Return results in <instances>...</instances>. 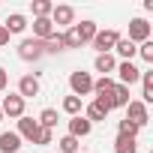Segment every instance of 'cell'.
Here are the masks:
<instances>
[{"mask_svg": "<svg viewBox=\"0 0 153 153\" xmlns=\"http://www.w3.org/2000/svg\"><path fill=\"white\" fill-rule=\"evenodd\" d=\"M18 57H21L24 63H36V60H42V57H45V48H42V42H39V39L27 36V39H21V42H18Z\"/></svg>", "mask_w": 153, "mask_h": 153, "instance_id": "6da1fadb", "label": "cell"}, {"mask_svg": "<svg viewBox=\"0 0 153 153\" xmlns=\"http://www.w3.org/2000/svg\"><path fill=\"white\" fill-rule=\"evenodd\" d=\"M69 90H72V96H87V93H93V75L90 72H72L69 75Z\"/></svg>", "mask_w": 153, "mask_h": 153, "instance_id": "7a4b0ae2", "label": "cell"}, {"mask_svg": "<svg viewBox=\"0 0 153 153\" xmlns=\"http://www.w3.org/2000/svg\"><path fill=\"white\" fill-rule=\"evenodd\" d=\"M117 39H120V33L117 30H96V36H93V48H96V54H111L114 51V45H117Z\"/></svg>", "mask_w": 153, "mask_h": 153, "instance_id": "3957f363", "label": "cell"}, {"mask_svg": "<svg viewBox=\"0 0 153 153\" xmlns=\"http://www.w3.org/2000/svg\"><path fill=\"white\" fill-rule=\"evenodd\" d=\"M126 120H129V123H135L138 129H141V126H147V123H150L147 105H144L141 99H129V105H126Z\"/></svg>", "mask_w": 153, "mask_h": 153, "instance_id": "277c9868", "label": "cell"}, {"mask_svg": "<svg viewBox=\"0 0 153 153\" xmlns=\"http://www.w3.org/2000/svg\"><path fill=\"white\" fill-rule=\"evenodd\" d=\"M24 99L18 96V93H9V96H3V102H0V111H3V117H12V120H18V117H24Z\"/></svg>", "mask_w": 153, "mask_h": 153, "instance_id": "5b68a950", "label": "cell"}, {"mask_svg": "<svg viewBox=\"0 0 153 153\" xmlns=\"http://www.w3.org/2000/svg\"><path fill=\"white\" fill-rule=\"evenodd\" d=\"M132 45H141V42H147L150 39V24H147V18H132L129 21V36H126Z\"/></svg>", "mask_w": 153, "mask_h": 153, "instance_id": "8992f818", "label": "cell"}, {"mask_svg": "<svg viewBox=\"0 0 153 153\" xmlns=\"http://www.w3.org/2000/svg\"><path fill=\"white\" fill-rule=\"evenodd\" d=\"M114 72L120 75V84H123V87H129V84H135V81H141V69H138V66H135L132 60H120Z\"/></svg>", "mask_w": 153, "mask_h": 153, "instance_id": "52a82bcc", "label": "cell"}, {"mask_svg": "<svg viewBox=\"0 0 153 153\" xmlns=\"http://www.w3.org/2000/svg\"><path fill=\"white\" fill-rule=\"evenodd\" d=\"M51 24H54V27H57V24H60V27H72V24H75V9L66 6V3L54 6V9H51Z\"/></svg>", "mask_w": 153, "mask_h": 153, "instance_id": "ba28073f", "label": "cell"}, {"mask_svg": "<svg viewBox=\"0 0 153 153\" xmlns=\"http://www.w3.org/2000/svg\"><path fill=\"white\" fill-rule=\"evenodd\" d=\"M39 78H36V75H21V81H18V96L27 102L30 96H39Z\"/></svg>", "mask_w": 153, "mask_h": 153, "instance_id": "9c48e42d", "label": "cell"}, {"mask_svg": "<svg viewBox=\"0 0 153 153\" xmlns=\"http://www.w3.org/2000/svg\"><path fill=\"white\" fill-rule=\"evenodd\" d=\"M36 135H39V123L33 120V117H18V138L21 141H36Z\"/></svg>", "mask_w": 153, "mask_h": 153, "instance_id": "30bf717a", "label": "cell"}, {"mask_svg": "<svg viewBox=\"0 0 153 153\" xmlns=\"http://www.w3.org/2000/svg\"><path fill=\"white\" fill-rule=\"evenodd\" d=\"M54 33H57V27L51 24V18H33V39L45 42V39H51Z\"/></svg>", "mask_w": 153, "mask_h": 153, "instance_id": "8fae6325", "label": "cell"}, {"mask_svg": "<svg viewBox=\"0 0 153 153\" xmlns=\"http://www.w3.org/2000/svg\"><path fill=\"white\" fill-rule=\"evenodd\" d=\"M90 129H93V123L84 120V117L78 114V117H72V120H69V132H66V135H72V138H78V141H81V138L90 135Z\"/></svg>", "mask_w": 153, "mask_h": 153, "instance_id": "7c38bea8", "label": "cell"}, {"mask_svg": "<svg viewBox=\"0 0 153 153\" xmlns=\"http://www.w3.org/2000/svg\"><path fill=\"white\" fill-rule=\"evenodd\" d=\"M18 150H21L18 132H0V153H18Z\"/></svg>", "mask_w": 153, "mask_h": 153, "instance_id": "4fadbf2b", "label": "cell"}, {"mask_svg": "<svg viewBox=\"0 0 153 153\" xmlns=\"http://www.w3.org/2000/svg\"><path fill=\"white\" fill-rule=\"evenodd\" d=\"M93 69H96V72H102V75H111V72L117 69V57H114V54H96Z\"/></svg>", "mask_w": 153, "mask_h": 153, "instance_id": "5bb4252c", "label": "cell"}, {"mask_svg": "<svg viewBox=\"0 0 153 153\" xmlns=\"http://www.w3.org/2000/svg\"><path fill=\"white\" fill-rule=\"evenodd\" d=\"M141 102L144 105L153 102V72L150 69H141Z\"/></svg>", "mask_w": 153, "mask_h": 153, "instance_id": "9a60e30c", "label": "cell"}, {"mask_svg": "<svg viewBox=\"0 0 153 153\" xmlns=\"http://www.w3.org/2000/svg\"><path fill=\"white\" fill-rule=\"evenodd\" d=\"M3 27H6L9 36H12V33H24V30H27V18H24L21 12H12V15L3 21Z\"/></svg>", "mask_w": 153, "mask_h": 153, "instance_id": "2e32d148", "label": "cell"}, {"mask_svg": "<svg viewBox=\"0 0 153 153\" xmlns=\"http://www.w3.org/2000/svg\"><path fill=\"white\" fill-rule=\"evenodd\" d=\"M114 51H117V57H120V60H132V57L138 54V45H132L129 39H123V36H120V39H117V45H114Z\"/></svg>", "mask_w": 153, "mask_h": 153, "instance_id": "e0dca14e", "label": "cell"}, {"mask_svg": "<svg viewBox=\"0 0 153 153\" xmlns=\"http://www.w3.org/2000/svg\"><path fill=\"white\" fill-rule=\"evenodd\" d=\"M75 30H78V36H81V45L84 42H93V36H96V21H81V24H75Z\"/></svg>", "mask_w": 153, "mask_h": 153, "instance_id": "ac0fdd59", "label": "cell"}, {"mask_svg": "<svg viewBox=\"0 0 153 153\" xmlns=\"http://www.w3.org/2000/svg\"><path fill=\"white\" fill-rule=\"evenodd\" d=\"M114 153H138V141H135V138H126V135H117Z\"/></svg>", "mask_w": 153, "mask_h": 153, "instance_id": "d6986e66", "label": "cell"}, {"mask_svg": "<svg viewBox=\"0 0 153 153\" xmlns=\"http://www.w3.org/2000/svg\"><path fill=\"white\" fill-rule=\"evenodd\" d=\"M114 78H111V75H102V78H93V93L96 96H102V93H111L114 90Z\"/></svg>", "mask_w": 153, "mask_h": 153, "instance_id": "ffe728a7", "label": "cell"}, {"mask_svg": "<svg viewBox=\"0 0 153 153\" xmlns=\"http://www.w3.org/2000/svg\"><path fill=\"white\" fill-rule=\"evenodd\" d=\"M111 99H114V108H126V105H129V87H123V84H114V90H111Z\"/></svg>", "mask_w": 153, "mask_h": 153, "instance_id": "44dd1931", "label": "cell"}, {"mask_svg": "<svg viewBox=\"0 0 153 153\" xmlns=\"http://www.w3.org/2000/svg\"><path fill=\"white\" fill-rule=\"evenodd\" d=\"M63 111H66L69 117H78V114L84 111V102H81L78 96H66V99H63Z\"/></svg>", "mask_w": 153, "mask_h": 153, "instance_id": "7402d4cb", "label": "cell"}, {"mask_svg": "<svg viewBox=\"0 0 153 153\" xmlns=\"http://www.w3.org/2000/svg\"><path fill=\"white\" fill-rule=\"evenodd\" d=\"M54 3L51 0H33V18H51Z\"/></svg>", "mask_w": 153, "mask_h": 153, "instance_id": "603a6c76", "label": "cell"}, {"mask_svg": "<svg viewBox=\"0 0 153 153\" xmlns=\"http://www.w3.org/2000/svg\"><path fill=\"white\" fill-rule=\"evenodd\" d=\"M78 147H81V141L72 138V135H63V138L57 141V150H60V153H78Z\"/></svg>", "mask_w": 153, "mask_h": 153, "instance_id": "cb8c5ba5", "label": "cell"}, {"mask_svg": "<svg viewBox=\"0 0 153 153\" xmlns=\"http://www.w3.org/2000/svg\"><path fill=\"white\" fill-rule=\"evenodd\" d=\"M42 48H45V54H57V51H63V48H66V45H63V33H54L51 39H45Z\"/></svg>", "mask_w": 153, "mask_h": 153, "instance_id": "d4e9b609", "label": "cell"}, {"mask_svg": "<svg viewBox=\"0 0 153 153\" xmlns=\"http://www.w3.org/2000/svg\"><path fill=\"white\" fill-rule=\"evenodd\" d=\"M36 123H39L42 129H54V126H57V111H54V108H45V111L39 114Z\"/></svg>", "mask_w": 153, "mask_h": 153, "instance_id": "484cf974", "label": "cell"}, {"mask_svg": "<svg viewBox=\"0 0 153 153\" xmlns=\"http://www.w3.org/2000/svg\"><path fill=\"white\" fill-rule=\"evenodd\" d=\"M63 45H66V48H81V36H78V30H75V24L66 27V33H63Z\"/></svg>", "mask_w": 153, "mask_h": 153, "instance_id": "4316f807", "label": "cell"}, {"mask_svg": "<svg viewBox=\"0 0 153 153\" xmlns=\"http://www.w3.org/2000/svg\"><path fill=\"white\" fill-rule=\"evenodd\" d=\"M138 132H141V129H138V126H135V123H129V120H126V117H123V120H120V123H117V135H126V138H135V135H138Z\"/></svg>", "mask_w": 153, "mask_h": 153, "instance_id": "83f0119b", "label": "cell"}, {"mask_svg": "<svg viewBox=\"0 0 153 153\" xmlns=\"http://www.w3.org/2000/svg\"><path fill=\"white\" fill-rule=\"evenodd\" d=\"M51 141H54V129H42V126H39V135H36L33 144H36V147H48Z\"/></svg>", "mask_w": 153, "mask_h": 153, "instance_id": "f1b7e54d", "label": "cell"}, {"mask_svg": "<svg viewBox=\"0 0 153 153\" xmlns=\"http://www.w3.org/2000/svg\"><path fill=\"white\" fill-rule=\"evenodd\" d=\"M138 54H141V60H144V63H153V39L141 42V45H138Z\"/></svg>", "mask_w": 153, "mask_h": 153, "instance_id": "f546056e", "label": "cell"}, {"mask_svg": "<svg viewBox=\"0 0 153 153\" xmlns=\"http://www.w3.org/2000/svg\"><path fill=\"white\" fill-rule=\"evenodd\" d=\"M6 87H9V72H6L3 66H0V93H3Z\"/></svg>", "mask_w": 153, "mask_h": 153, "instance_id": "4dcf8cb0", "label": "cell"}, {"mask_svg": "<svg viewBox=\"0 0 153 153\" xmlns=\"http://www.w3.org/2000/svg\"><path fill=\"white\" fill-rule=\"evenodd\" d=\"M3 45H9V33H6L3 24H0V48H3Z\"/></svg>", "mask_w": 153, "mask_h": 153, "instance_id": "1f68e13d", "label": "cell"}, {"mask_svg": "<svg viewBox=\"0 0 153 153\" xmlns=\"http://www.w3.org/2000/svg\"><path fill=\"white\" fill-rule=\"evenodd\" d=\"M0 120H3V111H0Z\"/></svg>", "mask_w": 153, "mask_h": 153, "instance_id": "d6a6232c", "label": "cell"}]
</instances>
